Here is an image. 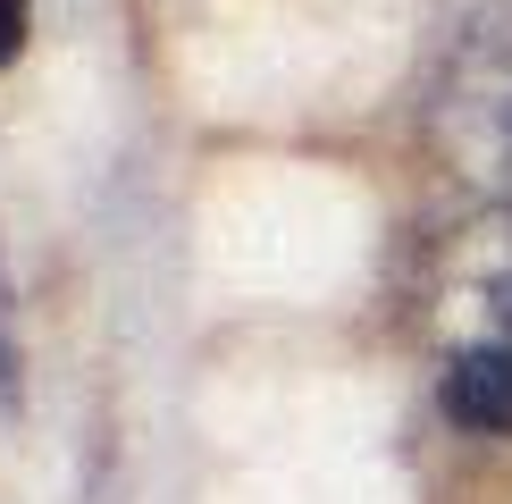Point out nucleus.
I'll use <instances>...</instances> for the list:
<instances>
[{
  "label": "nucleus",
  "instance_id": "f257e3e1",
  "mask_svg": "<svg viewBox=\"0 0 512 504\" xmlns=\"http://www.w3.org/2000/svg\"><path fill=\"white\" fill-rule=\"evenodd\" d=\"M429 135L445 168L496 210H512V0H479L437 76Z\"/></svg>",
  "mask_w": 512,
  "mask_h": 504
},
{
  "label": "nucleus",
  "instance_id": "39448f33",
  "mask_svg": "<svg viewBox=\"0 0 512 504\" xmlns=\"http://www.w3.org/2000/svg\"><path fill=\"white\" fill-rule=\"evenodd\" d=\"M17 42H26V0H0V68L17 59Z\"/></svg>",
  "mask_w": 512,
  "mask_h": 504
},
{
  "label": "nucleus",
  "instance_id": "7ed1b4c3",
  "mask_svg": "<svg viewBox=\"0 0 512 504\" xmlns=\"http://www.w3.org/2000/svg\"><path fill=\"white\" fill-rule=\"evenodd\" d=\"M437 404H445L454 429H471V437H512V345L454 353V362H445Z\"/></svg>",
  "mask_w": 512,
  "mask_h": 504
},
{
  "label": "nucleus",
  "instance_id": "20e7f679",
  "mask_svg": "<svg viewBox=\"0 0 512 504\" xmlns=\"http://www.w3.org/2000/svg\"><path fill=\"white\" fill-rule=\"evenodd\" d=\"M0 404H17V328H9V269H0Z\"/></svg>",
  "mask_w": 512,
  "mask_h": 504
},
{
  "label": "nucleus",
  "instance_id": "f03ea898",
  "mask_svg": "<svg viewBox=\"0 0 512 504\" xmlns=\"http://www.w3.org/2000/svg\"><path fill=\"white\" fill-rule=\"evenodd\" d=\"M420 303H429L437 336H454V353L512 345V210H496L487 227H462V236L437 252Z\"/></svg>",
  "mask_w": 512,
  "mask_h": 504
}]
</instances>
